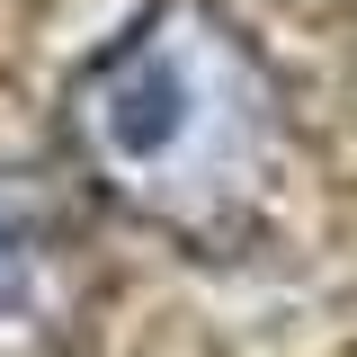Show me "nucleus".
I'll return each mask as SVG.
<instances>
[{
	"mask_svg": "<svg viewBox=\"0 0 357 357\" xmlns=\"http://www.w3.org/2000/svg\"><path fill=\"white\" fill-rule=\"evenodd\" d=\"M72 152L107 206L178 241H232L277 178V81L206 0H161L72 81Z\"/></svg>",
	"mask_w": 357,
	"mask_h": 357,
	"instance_id": "obj_1",
	"label": "nucleus"
},
{
	"mask_svg": "<svg viewBox=\"0 0 357 357\" xmlns=\"http://www.w3.org/2000/svg\"><path fill=\"white\" fill-rule=\"evenodd\" d=\"M72 232L36 178L0 170V357H45L72 321Z\"/></svg>",
	"mask_w": 357,
	"mask_h": 357,
	"instance_id": "obj_2",
	"label": "nucleus"
}]
</instances>
